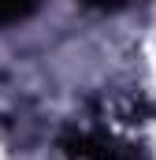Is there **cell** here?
Returning <instances> with one entry per match:
<instances>
[{
  "instance_id": "2",
  "label": "cell",
  "mask_w": 156,
  "mask_h": 160,
  "mask_svg": "<svg viewBox=\"0 0 156 160\" xmlns=\"http://www.w3.org/2000/svg\"><path fill=\"white\" fill-rule=\"evenodd\" d=\"M41 0H0V26H11V22H22L26 15H34Z\"/></svg>"
},
{
  "instance_id": "1",
  "label": "cell",
  "mask_w": 156,
  "mask_h": 160,
  "mask_svg": "<svg viewBox=\"0 0 156 160\" xmlns=\"http://www.w3.org/2000/svg\"><path fill=\"white\" fill-rule=\"evenodd\" d=\"M60 149L71 160H149L138 145L100 130H71L60 138Z\"/></svg>"
},
{
  "instance_id": "3",
  "label": "cell",
  "mask_w": 156,
  "mask_h": 160,
  "mask_svg": "<svg viewBox=\"0 0 156 160\" xmlns=\"http://www.w3.org/2000/svg\"><path fill=\"white\" fill-rule=\"evenodd\" d=\"M82 8H93V11H119V8H126L130 0H78Z\"/></svg>"
}]
</instances>
